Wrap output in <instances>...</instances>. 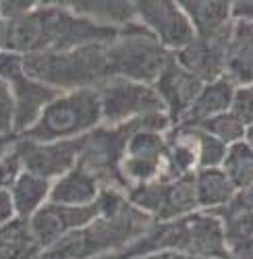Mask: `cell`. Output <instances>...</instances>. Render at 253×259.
Listing matches in <instances>:
<instances>
[{"mask_svg":"<svg viewBox=\"0 0 253 259\" xmlns=\"http://www.w3.org/2000/svg\"><path fill=\"white\" fill-rule=\"evenodd\" d=\"M230 112H233L245 126L253 124V85H241V88L235 90Z\"/></svg>","mask_w":253,"mask_h":259,"instance_id":"f546056e","label":"cell"},{"mask_svg":"<svg viewBox=\"0 0 253 259\" xmlns=\"http://www.w3.org/2000/svg\"><path fill=\"white\" fill-rule=\"evenodd\" d=\"M0 135H15V106L11 88L0 79Z\"/></svg>","mask_w":253,"mask_h":259,"instance_id":"4dcf8cb0","label":"cell"},{"mask_svg":"<svg viewBox=\"0 0 253 259\" xmlns=\"http://www.w3.org/2000/svg\"><path fill=\"white\" fill-rule=\"evenodd\" d=\"M35 3L31 0H3L0 3V19L3 21H13L21 15H25L27 11H31Z\"/></svg>","mask_w":253,"mask_h":259,"instance_id":"d6a6232c","label":"cell"},{"mask_svg":"<svg viewBox=\"0 0 253 259\" xmlns=\"http://www.w3.org/2000/svg\"><path fill=\"white\" fill-rule=\"evenodd\" d=\"M137 23H141L173 54L195 39L189 17L177 0H135Z\"/></svg>","mask_w":253,"mask_h":259,"instance_id":"ba28073f","label":"cell"},{"mask_svg":"<svg viewBox=\"0 0 253 259\" xmlns=\"http://www.w3.org/2000/svg\"><path fill=\"white\" fill-rule=\"evenodd\" d=\"M116 33L79 17L67 3H35L25 15L3 21V50L29 56L90 44L108 46Z\"/></svg>","mask_w":253,"mask_h":259,"instance_id":"6da1fadb","label":"cell"},{"mask_svg":"<svg viewBox=\"0 0 253 259\" xmlns=\"http://www.w3.org/2000/svg\"><path fill=\"white\" fill-rule=\"evenodd\" d=\"M245 143L253 149V124L251 126H247V133H245Z\"/></svg>","mask_w":253,"mask_h":259,"instance_id":"74e56055","label":"cell"},{"mask_svg":"<svg viewBox=\"0 0 253 259\" xmlns=\"http://www.w3.org/2000/svg\"><path fill=\"white\" fill-rule=\"evenodd\" d=\"M100 193H102L100 183L92 175H88L86 170L75 166L73 170L67 172V175H62L60 179L52 181L50 201L58 203V205L83 207V205L96 203Z\"/></svg>","mask_w":253,"mask_h":259,"instance_id":"d6986e66","label":"cell"},{"mask_svg":"<svg viewBox=\"0 0 253 259\" xmlns=\"http://www.w3.org/2000/svg\"><path fill=\"white\" fill-rule=\"evenodd\" d=\"M139 259H195V257L185 255V253H177V251H166V253H156V255L139 257Z\"/></svg>","mask_w":253,"mask_h":259,"instance_id":"d590c367","label":"cell"},{"mask_svg":"<svg viewBox=\"0 0 253 259\" xmlns=\"http://www.w3.org/2000/svg\"><path fill=\"white\" fill-rule=\"evenodd\" d=\"M193 135H195V149H197V170L199 168H220L226 158L228 145H224L216 137L205 133L199 126H193Z\"/></svg>","mask_w":253,"mask_h":259,"instance_id":"f1b7e54d","label":"cell"},{"mask_svg":"<svg viewBox=\"0 0 253 259\" xmlns=\"http://www.w3.org/2000/svg\"><path fill=\"white\" fill-rule=\"evenodd\" d=\"M13 94V106H15V135H25L29 128L37 122V118L44 112V108L60 96L56 90L48 85L31 79L27 73L9 83Z\"/></svg>","mask_w":253,"mask_h":259,"instance_id":"4fadbf2b","label":"cell"},{"mask_svg":"<svg viewBox=\"0 0 253 259\" xmlns=\"http://www.w3.org/2000/svg\"><path fill=\"white\" fill-rule=\"evenodd\" d=\"M21 75H25V56L9 50H0V79L9 85Z\"/></svg>","mask_w":253,"mask_h":259,"instance_id":"1f68e13d","label":"cell"},{"mask_svg":"<svg viewBox=\"0 0 253 259\" xmlns=\"http://www.w3.org/2000/svg\"><path fill=\"white\" fill-rule=\"evenodd\" d=\"M187 255L195 259H226V236L218 215L195 211L185 218Z\"/></svg>","mask_w":253,"mask_h":259,"instance_id":"5bb4252c","label":"cell"},{"mask_svg":"<svg viewBox=\"0 0 253 259\" xmlns=\"http://www.w3.org/2000/svg\"><path fill=\"white\" fill-rule=\"evenodd\" d=\"M102 124V108L96 90H79L56 96L25 139L31 141H71L81 139Z\"/></svg>","mask_w":253,"mask_h":259,"instance_id":"5b68a950","label":"cell"},{"mask_svg":"<svg viewBox=\"0 0 253 259\" xmlns=\"http://www.w3.org/2000/svg\"><path fill=\"white\" fill-rule=\"evenodd\" d=\"M173 56L175 54L137 21L118 29L116 37L106 46L110 77H122L143 85H154L173 62Z\"/></svg>","mask_w":253,"mask_h":259,"instance_id":"277c9868","label":"cell"},{"mask_svg":"<svg viewBox=\"0 0 253 259\" xmlns=\"http://www.w3.org/2000/svg\"><path fill=\"white\" fill-rule=\"evenodd\" d=\"M237 85L230 81L228 77H220L216 81L203 83V88L199 92V96L195 98L191 110L187 112L185 120L181 124H189V126H197L199 122L218 116L222 112L230 110V104H233V96H235Z\"/></svg>","mask_w":253,"mask_h":259,"instance_id":"ffe728a7","label":"cell"},{"mask_svg":"<svg viewBox=\"0 0 253 259\" xmlns=\"http://www.w3.org/2000/svg\"><path fill=\"white\" fill-rule=\"evenodd\" d=\"M197 170V149L193 126L175 124L166 131L164 160H162V183H171Z\"/></svg>","mask_w":253,"mask_h":259,"instance_id":"9a60e30c","label":"cell"},{"mask_svg":"<svg viewBox=\"0 0 253 259\" xmlns=\"http://www.w3.org/2000/svg\"><path fill=\"white\" fill-rule=\"evenodd\" d=\"M228 41V39H226ZM226 41H207L195 37L185 48L175 52V60L189 75L201 83L224 77V50Z\"/></svg>","mask_w":253,"mask_h":259,"instance_id":"2e32d148","label":"cell"},{"mask_svg":"<svg viewBox=\"0 0 253 259\" xmlns=\"http://www.w3.org/2000/svg\"><path fill=\"white\" fill-rule=\"evenodd\" d=\"M214 215L220 218L226 239H253V185L239 189L233 201Z\"/></svg>","mask_w":253,"mask_h":259,"instance_id":"cb8c5ba5","label":"cell"},{"mask_svg":"<svg viewBox=\"0 0 253 259\" xmlns=\"http://www.w3.org/2000/svg\"><path fill=\"white\" fill-rule=\"evenodd\" d=\"M0 21H3V19H0Z\"/></svg>","mask_w":253,"mask_h":259,"instance_id":"f35d334b","label":"cell"},{"mask_svg":"<svg viewBox=\"0 0 253 259\" xmlns=\"http://www.w3.org/2000/svg\"><path fill=\"white\" fill-rule=\"evenodd\" d=\"M44 253L25 218L0 224V259H39Z\"/></svg>","mask_w":253,"mask_h":259,"instance_id":"7402d4cb","label":"cell"},{"mask_svg":"<svg viewBox=\"0 0 253 259\" xmlns=\"http://www.w3.org/2000/svg\"><path fill=\"white\" fill-rule=\"evenodd\" d=\"M124 195L133 207H137L145 215H150L156 222L158 213L162 209V201H164V183L156 181V183H147V185H137V187L126 189Z\"/></svg>","mask_w":253,"mask_h":259,"instance_id":"83f0119b","label":"cell"},{"mask_svg":"<svg viewBox=\"0 0 253 259\" xmlns=\"http://www.w3.org/2000/svg\"><path fill=\"white\" fill-rule=\"evenodd\" d=\"M152 88L156 90L166 116L171 118V122L175 126L185 120L195 98L199 96L203 83L197 81L193 75H189L183 67H179L173 56V62L164 69V73L158 77V81Z\"/></svg>","mask_w":253,"mask_h":259,"instance_id":"8fae6325","label":"cell"},{"mask_svg":"<svg viewBox=\"0 0 253 259\" xmlns=\"http://www.w3.org/2000/svg\"><path fill=\"white\" fill-rule=\"evenodd\" d=\"M25 73L58 94L96 90L110 77L106 46L90 44L60 52H37L25 56Z\"/></svg>","mask_w":253,"mask_h":259,"instance_id":"3957f363","label":"cell"},{"mask_svg":"<svg viewBox=\"0 0 253 259\" xmlns=\"http://www.w3.org/2000/svg\"><path fill=\"white\" fill-rule=\"evenodd\" d=\"M9 189H11V195H13V201H15L17 215L19 218L29 220L39 207H44L50 201L52 183L41 179V177L29 175V172L23 170L13 181V185Z\"/></svg>","mask_w":253,"mask_h":259,"instance_id":"d4e9b609","label":"cell"},{"mask_svg":"<svg viewBox=\"0 0 253 259\" xmlns=\"http://www.w3.org/2000/svg\"><path fill=\"white\" fill-rule=\"evenodd\" d=\"M17 135H0V158H3L7 152H9V149L17 143Z\"/></svg>","mask_w":253,"mask_h":259,"instance_id":"8d00e7d4","label":"cell"},{"mask_svg":"<svg viewBox=\"0 0 253 259\" xmlns=\"http://www.w3.org/2000/svg\"><path fill=\"white\" fill-rule=\"evenodd\" d=\"M233 19L253 23V0H233Z\"/></svg>","mask_w":253,"mask_h":259,"instance_id":"e575fe53","label":"cell"},{"mask_svg":"<svg viewBox=\"0 0 253 259\" xmlns=\"http://www.w3.org/2000/svg\"><path fill=\"white\" fill-rule=\"evenodd\" d=\"M199 211L193 175L164 183V201L156 222H175Z\"/></svg>","mask_w":253,"mask_h":259,"instance_id":"603a6c76","label":"cell"},{"mask_svg":"<svg viewBox=\"0 0 253 259\" xmlns=\"http://www.w3.org/2000/svg\"><path fill=\"white\" fill-rule=\"evenodd\" d=\"M224 77L237 88L253 85V23L235 21L224 50Z\"/></svg>","mask_w":253,"mask_h":259,"instance_id":"e0dca14e","label":"cell"},{"mask_svg":"<svg viewBox=\"0 0 253 259\" xmlns=\"http://www.w3.org/2000/svg\"><path fill=\"white\" fill-rule=\"evenodd\" d=\"M193 181L199 211L214 213L226 207L237 195V187L230 183L222 168H199L195 170Z\"/></svg>","mask_w":253,"mask_h":259,"instance_id":"44dd1931","label":"cell"},{"mask_svg":"<svg viewBox=\"0 0 253 259\" xmlns=\"http://www.w3.org/2000/svg\"><path fill=\"white\" fill-rule=\"evenodd\" d=\"M98 205L100 215L94 222L60 239L39 259H104L124 249L156 224L116 189H102Z\"/></svg>","mask_w":253,"mask_h":259,"instance_id":"7a4b0ae2","label":"cell"},{"mask_svg":"<svg viewBox=\"0 0 253 259\" xmlns=\"http://www.w3.org/2000/svg\"><path fill=\"white\" fill-rule=\"evenodd\" d=\"M139 120V118H137ZM137 120L118 126L100 124L81 139V152L77 166L92 175L102 189H116L126 193V185L120 175V162L129 135L135 131Z\"/></svg>","mask_w":253,"mask_h":259,"instance_id":"8992f818","label":"cell"},{"mask_svg":"<svg viewBox=\"0 0 253 259\" xmlns=\"http://www.w3.org/2000/svg\"><path fill=\"white\" fill-rule=\"evenodd\" d=\"M19 218L17 209H15V201L11 195L9 187H0V224H7L11 220Z\"/></svg>","mask_w":253,"mask_h":259,"instance_id":"836d02e7","label":"cell"},{"mask_svg":"<svg viewBox=\"0 0 253 259\" xmlns=\"http://www.w3.org/2000/svg\"><path fill=\"white\" fill-rule=\"evenodd\" d=\"M67 5L79 17L116 31L137 21L135 0H75Z\"/></svg>","mask_w":253,"mask_h":259,"instance_id":"ac0fdd59","label":"cell"},{"mask_svg":"<svg viewBox=\"0 0 253 259\" xmlns=\"http://www.w3.org/2000/svg\"><path fill=\"white\" fill-rule=\"evenodd\" d=\"M197 126L203 128V131L209 133L212 137H216L218 141H222L224 145H235L239 141H245V133H247V126L230 110L207 118V120L199 122Z\"/></svg>","mask_w":253,"mask_h":259,"instance_id":"4316f807","label":"cell"},{"mask_svg":"<svg viewBox=\"0 0 253 259\" xmlns=\"http://www.w3.org/2000/svg\"><path fill=\"white\" fill-rule=\"evenodd\" d=\"M220 168L226 172V177L237 187V191L251 187L253 185V149L245 141L228 145L226 158Z\"/></svg>","mask_w":253,"mask_h":259,"instance_id":"484cf974","label":"cell"},{"mask_svg":"<svg viewBox=\"0 0 253 259\" xmlns=\"http://www.w3.org/2000/svg\"><path fill=\"white\" fill-rule=\"evenodd\" d=\"M96 92L102 108V124L108 126H118L147 114L164 112L162 102L152 85L122 77H108L98 85Z\"/></svg>","mask_w":253,"mask_h":259,"instance_id":"52a82bcc","label":"cell"},{"mask_svg":"<svg viewBox=\"0 0 253 259\" xmlns=\"http://www.w3.org/2000/svg\"><path fill=\"white\" fill-rule=\"evenodd\" d=\"M100 215V205L98 199L92 205H83V207H71V205H58L48 201L44 207H39L31 218V230L33 236L37 239L41 251L50 249L56 245L60 239H65L71 232L88 226Z\"/></svg>","mask_w":253,"mask_h":259,"instance_id":"30bf717a","label":"cell"},{"mask_svg":"<svg viewBox=\"0 0 253 259\" xmlns=\"http://www.w3.org/2000/svg\"><path fill=\"white\" fill-rule=\"evenodd\" d=\"M81 139L31 141L25 137H19L17 152L21 158V168L29 172V175L41 177L52 183L77 166V158L81 152Z\"/></svg>","mask_w":253,"mask_h":259,"instance_id":"9c48e42d","label":"cell"},{"mask_svg":"<svg viewBox=\"0 0 253 259\" xmlns=\"http://www.w3.org/2000/svg\"><path fill=\"white\" fill-rule=\"evenodd\" d=\"M195 37L226 41L233 29V0H179Z\"/></svg>","mask_w":253,"mask_h":259,"instance_id":"7c38bea8","label":"cell"}]
</instances>
